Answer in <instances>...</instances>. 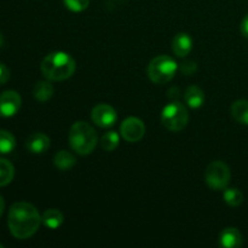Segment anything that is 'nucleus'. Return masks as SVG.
<instances>
[{"mask_svg": "<svg viewBox=\"0 0 248 248\" xmlns=\"http://www.w3.org/2000/svg\"><path fill=\"white\" fill-rule=\"evenodd\" d=\"M41 217L31 203L16 202L10 207L7 224L11 234L18 240H26L33 236L40 227Z\"/></svg>", "mask_w": 248, "mask_h": 248, "instance_id": "f257e3e1", "label": "nucleus"}, {"mask_svg": "<svg viewBox=\"0 0 248 248\" xmlns=\"http://www.w3.org/2000/svg\"><path fill=\"white\" fill-rule=\"evenodd\" d=\"M77 69L74 58L65 52H52L44 58L41 63V72L44 77L52 81H62L69 79Z\"/></svg>", "mask_w": 248, "mask_h": 248, "instance_id": "f03ea898", "label": "nucleus"}, {"mask_svg": "<svg viewBox=\"0 0 248 248\" xmlns=\"http://www.w3.org/2000/svg\"><path fill=\"white\" fill-rule=\"evenodd\" d=\"M69 144L79 155H89L97 145V133L91 125L78 121L69 131Z\"/></svg>", "mask_w": 248, "mask_h": 248, "instance_id": "7ed1b4c3", "label": "nucleus"}, {"mask_svg": "<svg viewBox=\"0 0 248 248\" xmlns=\"http://www.w3.org/2000/svg\"><path fill=\"white\" fill-rule=\"evenodd\" d=\"M178 64L172 57L161 55L155 57L148 67V75L155 84H166L176 75Z\"/></svg>", "mask_w": 248, "mask_h": 248, "instance_id": "20e7f679", "label": "nucleus"}, {"mask_svg": "<svg viewBox=\"0 0 248 248\" xmlns=\"http://www.w3.org/2000/svg\"><path fill=\"white\" fill-rule=\"evenodd\" d=\"M161 121L167 130L178 132L188 125L189 113L184 104L176 101L171 102L162 109Z\"/></svg>", "mask_w": 248, "mask_h": 248, "instance_id": "39448f33", "label": "nucleus"}, {"mask_svg": "<svg viewBox=\"0 0 248 248\" xmlns=\"http://www.w3.org/2000/svg\"><path fill=\"white\" fill-rule=\"evenodd\" d=\"M232 178V172L223 161H213L206 170V183L213 190H224Z\"/></svg>", "mask_w": 248, "mask_h": 248, "instance_id": "423d86ee", "label": "nucleus"}, {"mask_svg": "<svg viewBox=\"0 0 248 248\" xmlns=\"http://www.w3.org/2000/svg\"><path fill=\"white\" fill-rule=\"evenodd\" d=\"M120 132L124 140L130 143H135L143 138L145 133V126L140 119L131 116V118H127L123 121Z\"/></svg>", "mask_w": 248, "mask_h": 248, "instance_id": "0eeeda50", "label": "nucleus"}, {"mask_svg": "<svg viewBox=\"0 0 248 248\" xmlns=\"http://www.w3.org/2000/svg\"><path fill=\"white\" fill-rule=\"evenodd\" d=\"M22 99L18 92L14 90H7L0 94V116L10 118L17 114L21 108Z\"/></svg>", "mask_w": 248, "mask_h": 248, "instance_id": "6e6552de", "label": "nucleus"}, {"mask_svg": "<svg viewBox=\"0 0 248 248\" xmlns=\"http://www.w3.org/2000/svg\"><path fill=\"white\" fill-rule=\"evenodd\" d=\"M91 118L97 126L106 128L113 126L116 123L118 116H116V111L113 107L108 106V104H98L92 109Z\"/></svg>", "mask_w": 248, "mask_h": 248, "instance_id": "1a4fd4ad", "label": "nucleus"}, {"mask_svg": "<svg viewBox=\"0 0 248 248\" xmlns=\"http://www.w3.org/2000/svg\"><path fill=\"white\" fill-rule=\"evenodd\" d=\"M26 147L33 154H43L50 148V138L45 133L35 132L29 136Z\"/></svg>", "mask_w": 248, "mask_h": 248, "instance_id": "9d476101", "label": "nucleus"}, {"mask_svg": "<svg viewBox=\"0 0 248 248\" xmlns=\"http://www.w3.org/2000/svg\"><path fill=\"white\" fill-rule=\"evenodd\" d=\"M219 246L224 248H237L242 246V235L236 228H225L219 235Z\"/></svg>", "mask_w": 248, "mask_h": 248, "instance_id": "9b49d317", "label": "nucleus"}, {"mask_svg": "<svg viewBox=\"0 0 248 248\" xmlns=\"http://www.w3.org/2000/svg\"><path fill=\"white\" fill-rule=\"evenodd\" d=\"M193 48V39L186 33H178L172 40V50L178 57H186Z\"/></svg>", "mask_w": 248, "mask_h": 248, "instance_id": "f8f14e48", "label": "nucleus"}, {"mask_svg": "<svg viewBox=\"0 0 248 248\" xmlns=\"http://www.w3.org/2000/svg\"><path fill=\"white\" fill-rule=\"evenodd\" d=\"M184 99H186V103L188 104L190 108L193 109H199L200 107L203 106V102H205V94L203 91L198 86H189L186 90V93H184Z\"/></svg>", "mask_w": 248, "mask_h": 248, "instance_id": "ddd939ff", "label": "nucleus"}, {"mask_svg": "<svg viewBox=\"0 0 248 248\" xmlns=\"http://www.w3.org/2000/svg\"><path fill=\"white\" fill-rule=\"evenodd\" d=\"M41 222L44 223V225L50 229L55 230L58 229L61 225L64 222V217H63L62 212L60 210H56V208H50V210H46L45 212L41 216Z\"/></svg>", "mask_w": 248, "mask_h": 248, "instance_id": "4468645a", "label": "nucleus"}, {"mask_svg": "<svg viewBox=\"0 0 248 248\" xmlns=\"http://www.w3.org/2000/svg\"><path fill=\"white\" fill-rule=\"evenodd\" d=\"M232 115L235 120L242 125H248V101L239 99L232 106Z\"/></svg>", "mask_w": 248, "mask_h": 248, "instance_id": "2eb2a0df", "label": "nucleus"}, {"mask_svg": "<svg viewBox=\"0 0 248 248\" xmlns=\"http://www.w3.org/2000/svg\"><path fill=\"white\" fill-rule=\"evenodd\" d=\"M53 86L48 81L36 82L33 89V96L36 101L46 102L52 97Z\"/></svg>", "mask_w": 248, "mask_h": 248, "instance_id": "dca6fc26", "label": "nucleus"}, {"mask_svg": "<svg viewBox=\"0 0 248 248\" xmlns=\"http://www.w3.org/2000/svg\"><path fill=\"white\" fill-rule=\"evenodd\" d=\"M53 161H55V166L57 169L62 170V171L72 169L77 164V159L74 157V155L72 153L67 152V150H61L60 153H57L55 155V160Z\"/></svg>", "mask_w": 248, "mask_h": 248, "instance_id": "f3484780", "label": "nucleus"}, {"mask_svg": "<svg viewBox=\"0 0 248 248\" xmlns=\"http://www.w3.org/2000/svg\"><path fill=\"white\" fill-rule=\"evenodd\" d=\"M15 177V169L9 160L0 159V186H5L12 182Z\"/></svg>", "mask_w": 248, "mask_h": 248, "instance_id": "a211bd4d", "label": "nucleus"}, {"mask_svg": "<svg viewBox=\"0 0 248 248\" xmlns=\"http://www.w3.org/2000/svg\"><path fill=\"white\" fill-rule=\"evenodd\" d=\"M16 147V138L9 131L0 130V154H9Z\"/></svg>", "mask_w": 248, "mask_h": 248, "instance_id": "6ab92c4d", "label": "nucleus"}, {"mask_svg": "<svg viewBox=\"0 0 248 248\" xmlns=\"http://www.w3.org/2000/svg\"><path fill=\"white\" fill-rule=\"evenodd\" d=\"M223 198L228 205L232 206V207H237L244 201V194L237 188H225Z\"/></svg>", "mask_w": 248, "mask_h": 248, "instance_id": "aec40b11", "label": "nucleus"}, {"mask_svg": "<svg viewBox=\"0 0 248 248\" xmlns=\"http://www.w3.org/2000/svg\"><path fill=\"white\" fill-rule=\"evenodd\" d=\"M120 143V136L115 131H109L106 135H103L101 140V145L106 152H113L116 149Z\"/></svg>", "mask_w": 248, "mask_h": 248, "instance_id": "412c9836", "label": "nucleus"}, {"mask_svg": "<svg viewBox=\"0 0 248 248\" xmlns=\"http://www.w3.org/2000/svg\"><path fill=\"white\" fill-rule=\"evenodd\" d=\"M67 9L73 12H81L87 9L90 4V0H63Z\"/></svg>", "mask_w": 248, "mask_h": 248, "instance_id": "4be33fe9", "label": "nucleus"}, {"mask_svg": "<svg viewBox=\"0 0 248 248\" xmlns=\"http://www.w3.org/2000/svg\"><path fill=\"white\" fill-rule=\"evenodd\" d=\"M198 69V65H196L195 62H186L183 65H182V72L186 75H191L196 72Z\"/></svg>", "mask_w": 248, "mask_h": 248, "instance_id": "5701e85b", "label": "nucleus"}, {"mask_svg": "<svg viewBox=\"0 0 248 248\" xmlns=\"http://www.w3.org/2000/svg\"><path fill=\"white\" fill-rule=\"evenodd\" d=\"M10 79V70L4 63H0V85L7 82V80Z\"/></svg>", "mask_w": 248, "mask_h": 248, "instance_id": "b1692460", "label": "nucleus"}, {"mask_svg": "<svg viewBox=\"0 0 248 248\" xmlns=\"http://www.w3.org/2000/svg\"><path fill=\"white\" fill-rule=\"evenodd\" d=\"M240 31H241L242 35L246 36L248 39V15L245 16V18L242 19L241 24H240Z\"/></svg>", "mask_w": 248, "mask_h": 248, "instance_id": "393cba45", "label": "nucleus"}, {"mask_svg": "<svg viewBox=\"0 0 248 248\" xmlns=\"http://www.w3.org/2000/svg\"><path fill=\"white\" fill-rule=\"evenodd\" d=\"M4 210H5V202H4V199L0 196V217L2 216V213H4Z\"/></svg>", "mask_w": 248, "mask_h": 248, "instance_id": "a878e982", "label": "nucleus"}, {"mask_svg": "<svg viewBox=\"0 0 248 248\" xmlns=\"http://www.w3.org/2000/svg\"><path fill=\"white\" fill-rule=\"evenodd\" d=\"M2 45H4V38H2L1 33H0V47H1Z\"/></svg>", "mask_w": 248, "mask_h": 248, "instance_id": "bb28decb", "label": "nucleus"}]
</instances>
